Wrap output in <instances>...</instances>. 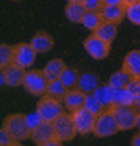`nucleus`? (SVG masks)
I'll list each match as a JSON object with an SVG mask.
<instances>
[{
  "instance_id": "f257e3e1",
  "label": "nucleus",
  "mask_w": 140,
  "mask_h": 146,
  "mask_svg": "<svg viewBox=\"0 0 140 146\" xmlns=\"http://www.w3.org/2000/svg\"><path fill=\"white\" fill-rule=\"evenodd\" d=\"M2 127H5L11 135L15 137L19 141H24V140H29L32 135V129L29 127L26 119V114L22 113H11L2 122Z\"/></svg>"
},
{
  "instance_id": "f03ea898",
  "label": "nucleus",
  "mask_w": 140,
  "mask_h": 146,
  "mask_svg": "<svg viewBox=\"0 0 140 146\" xmlns=\"http://www.w3.org/2000/svg\"><path fill=\"white\" fill-rule=\"evenodd\" d=\"M108 110L113 114L119 130H131V129L137 127L139 110L134 105H113Z\"/></svg>"
},
{
  "instance_id": "7ed1b4c3",
  "label": "nucleus",
  "mask_w": 140,
  "mask_h": 146,
  "mask_svg": "<svg viewBox=\"0 0 140 146\" xmlns=\"http://www.w3.org/2000/svg\"><path fill=\"white\" fill-rule=\"evenodd\" d=\"M49 80L46 78L43 68L41 70H29L26 72V76L22 81V88L26 89L29 94L33 97H41L46 94V88H48Z\"/></svg>"
},
{
  "instance_id": "20e7f679",
  "label": "nucleus",
  "mask_w": 140,
  "mask_h": 146,
  "mask_svg": "<svg viewBox=\"0 0 140 146\" xmlns=\"http://www.w3.org/2000/svg\"><path fill=\"white\" fill-rule=\"evenodd\" d=\"M118 132H119V127L110 110H103L100 114H97L94 130H92V135L96 138H108V137L116 135Z\"/></svg>"
},
{
  "instance_id": "39448f33",
  "label": "nucleus",
  "mask_w": 140,
  "mask_h": 146,
  "mask_svg": "<svg viewBox=\"0 0 140 146\" xmlns=\"http://www.w3.org/2000/svg\"><path fill=\"white\" fill-rule=\"evenodd\" d=\"M35 110L43 117V121L53 122L61 113H64V103H62V100H57L54 97H51V95L45 94L37 102V108Z\"/></svg>"
},
{
  "instance_id": "423d86ee",
  "label": "nucleus",
  "mask_w": 140,
  "mask_h": 146,
  "mask_svg": "<svg viewBox=\"0 0 140 146\" xmlns=\"http://www.w3.org/2000/svg\"><path fill=\"white\" fill-rule=\"evenodd\" d=\"M83 48H85V51L94 60H103V59H107L108 54H110L111 43L103 41L100 36H97L94 32H91V35L86 36L85 40H83Z\"/></svg>"
},
{
  "instance_id": "0eeeda50",
  "label": "nucleus",
  "mask_w": 140,
  "mask_h": 146,
  "mask_svg": "<svg viewBox=\"0 0 140 146\" xmlns=\"http://www.w3.org/2000/svg\"><path fill=\"white\" fill-rule=\"evenodd\" d=\"M53 125H54V133L57 138H61L62 141H72L75 137L78 135L77 129L73 124V117L72 113H61L59 116L53 121Z\"/></svg>"
},
{
  "instance_id": "6e6552de",
  "label": "nucleus",
  "mask_w": 140,
  "mask_h": 146,
  "mask_svg": "<svg viewBox=\"0 0 140 146\" xmlns=\"http://www.w3.org/2000/svg\"><path fill=\"white\" fill-rule=\"evenodd\" d=\"M72 117H73V124H75L78 135H81V137L91 135L92 130H94L97 114L91 113L89 110H86L83 106V108H78L75 111H72Z\"/></svg>"
},
{
  "instance_id": "1a4fd4ad",
  "label": "nucleus",
  "mask_w": 140,
  "mask_h": 146,
  "mask_svg": "<svg viewBox=\"0 0 140 146\" xmlns=\"http://www.w3.org/2000/svg\"><path fill=\"white\" fill-rule=\"evenodd\" d=\"M13 49H15V56H13V62L21 65L22 68H30V67L35 64V59H37L38 52L33 49V46L30 43H18L13 44Z\"/></svg>"
},
{
  "instance_id": "9d476101",
  "label": "nucleus",
  "mask_w": 140,
  "mask_h": 146,
  "mask_svg": "<svg viewBox=\"0 0 140 146\" xmlns=\"http://www.w3.org/2000/svg\"><path fill=\"white\" fill-rule=\"evenodd\" d=\"M0 72L5 75V81H7L8 88L22 86V81H24V76H26V68H22L21 65L13 62L5 68H0Z\"/></svg>"
},
{
  "instance_id": "9b49d317",
  "label": "nucleus",
  "mask_w": 140,
  "mask_h": 146,
  "mask_svg": "<svg viewBox=\"0 0 140 146\" xmlns=\"http://www.w3.org/2000/svg\"><path fill=\"white\" fill-rule=\"evenodd\" d=\"M53 137H56L53 122H49V121H43L37 129H33V130H32L30 140H32L37 146H45V145H46V141L51 140Z\"/></svg>"
},
{
  "instance_id": "f8f14e48",
  "label": "nucleus",
  "mask_w": 140,
  "mask_h": 146,
  "mask_svg": "<svg viewBox=\"0 0 140 146\" xmlns=\"http://www.w3.org/2000/svg\"><path fill=\"white\" fill-rule=\"evenodd\" d=\"M30 44L33 46V49H35L38 54H45V52H49L53 48H54V38H53L48 32L38 30V32L32 36Z\"/></svg>"
},
{
  "instance_id": "ddd939ff",
  "label": "nucleus",
  "mask_w": 140,
  "mask_h": 146,
  "mask_svg": "<svg viewBox=\"0 0 140 146\" xmlns=\"http://www.w3.org/2000/svg\"><path fill=\"white\" fill-rule=\"evenodd\" d=\"M102 19L105 22H113V24H121L126 18V7L124 5H103L100 10Z\"/></svg>"
},
{
  "instance_id": "4468645a",
  "label": "nucleus",
  "mask_w": 140,
  "mask_h": 146,
  "mask_svg": "<svg viewBox=\"0 0 140 146\" xmlns=\"http://www.w3.org/2000/svg\"><path fill=\"white\" fill-rule=\"evenodd\" d=\"M85 99H86V94L80 89H69L65 94V97L62 99V103H64V108L67 111H75L78 108H83L85 106Z\"/></svg>"
},
{
  "instance_id": "2eb2a0df",
  "label": "nucleus",
  "mask_w": 140,
  "mask_h": 146,
  "mask_svg": "<svg viewBox=\"0 0 140 146\" xmlns=\"http://www.w3.org/2000/svg\"><path fill=\"white\" fill-rule=\"evenodd\" d=\"M100 84H102V83H100L99 75H96V73H92V72H85V73H81V75H80L77 89L83 91L85 94H92V92L96 91Z\"/></svg>"
},
{
  "instance_id": "dca6fc26",
  "label": "nucleus",
  "mask_w": 140,
  "mask_h": 146,
  "mask_svg": "<svg viewBox=\"0 0 140 146\" xmlns=\"http://www.w3.org/2000/svg\"><path fill=\"white\" fill-rule=\"evenodd\" d=\"M86 8L83 5V2H67L65 8H64V13H65V18L69 19L72 24H81L83 18H85Z\"/></svg>"
},
{
  "instance_id": "f3484780",
  "label": "nucleus",
  "mask_w": 140,
  "mask_h": 146,
  "mask_svg": "<svg viewBox=\"0 0 140 146\" xmlns=\"http://www.w3.org/2000/svg\"><path fill=\"white\" fill-rule=\"evenodd\" d=\"M123 68L129 72L134 78H140V49H132L123 59Z\"/></svg>"
},
{
  "instance_id": "a211bd4d",
  "label": "nucleus",
  "mask_w": 140,
  "mask_h": 146,
  "mask_svg": "<svg viewBox=\"0 0 140 146\" xmlns=\"http://www.w3.org/2000/svg\"><path fill=\"white\" fill-rule=\"evenodd\" d=\"M113 91L115 88L111 84H100L99 88L94 91V95H96V99L102 103V106L105 110H108L110 106H113Z\"/></svg>"
},
{
  "instance_id": "6ab92c4d",
  "label": "nucleus",
  "mask_w": 140,
  "mask_h": 146,
  "mask_svg": "<svg viewBox=\"0 0 140 146\" xmlns=\"http://www.w3.org/2000/svg\"><path fill=\"white\" fill-rule=\"evenodd\" d=\"M116 27H118V24L103 21L102 24L94 30V33H96L97 36H100L103 41H107V43H113L115 38H116V35H118V29H116Z\"/></svg>"
},
{
  "instance_id": "aec40b11",
  "label": "nucleus",
  "mask_w": 140,
  "mask_h": 146,
  "mask_svg": "<svg viewBox=\"0 0 140 146\" xmlns=\"http://www.w3.org/2000/svg\"><path fill=\"white\" fill-rule=\"evenodd\" d=\"M65 62H64L62 59H51L49 62H46V65L43 67V72L46 75L49 81L51 80H59L61 75H62L64 68H65Z\"/></svg>"
},
{
  "instance_id": "412c9836",
  "label": "nucleus",
  "mask_w": 140,
  "mask_h": 146,
  "mask_svg": "<svg viewBox=\"0 0 140 146\" xmlns=\"http://www.w3.org/2000/svg\"><path fill=\"white\" fill-rule=\"evenodd\" d=\"M132 75L129 72H126L124 68H119L116 70L115 73H111V76L108 78V84H111L113 88H127L129 83L132 81Z\"/></svg>"
},
{
  "instance_id": "4be33fe9",
  "label": "nucleus",
  "mask_w": 140,
  "mask_h": 146,
  "mask_svg": "<svg viewBox=\"0 0 140 146\" xmlns=\"http://www.w3.org/2000/svg\"><path fill=\"white\" fill-rule=\"evenodd\" d=\"M80 75L81 73L78 72L77 67H69L67 65L65 68H64V72H62V75H61L59 80L62 81V84L67 89H75L77 84H78V80H80Z\"/></svg>"
},
{
  "instance_id": "5701e85b",
  "label": "nucleus",
  "mask_w": 140,
  "mask_h": 146,
  "mask_svg": "<svg viewBox=\"0 0 140 146\" xmlns=\"http://www.w3.org/2000/svg\"><path fill=\"white\" fill-rule=\"evenodd\" d=\"M135 95L127 88H115L113 91V105H134Z\"/></svg>"
},
{
  "instance_id": "b1692460",
  "label": "nucleus",
  "mask_w": 140,
  "mask_h": 146,
  "mask_svg": "<svg viewBox=\"0 0 140 146\" xmlns=\"http://www.w3.org/2000/svg\"><path fill=\"white\" fill-rule=\"evenodd\" d=\"M102 22H103V19H102L100 11H86L85 18H83V21H81V24H83V27L88 29L89 32H94Z\"/></svg>"
},
{
  "instance_id": "393cba45",
  "label": "nucleus",
  "mask_w": 140,
  "mask_h": 146,
  "mask_svg": "<svg viewBox=\"0 0 140 146\" xmlns=\"http://www.w3.org/2000/svg\"><path fill=\"white\" fill-rule=\"evenodd\" d=\"M67 91H69V89L64 86L61 80H51L48 83V88H46V94L54 97V99H57V100H62L64 97H65Z\"/></svg>"
},
{
  "instance_id": "a878e982",
  "label": "nucleus",
  "mask_w": 140,
  "mask_h": 146,
  "mask_svg": "<svg viewBox=\"0 0 140 146\" xmlns=\"http://www.w3.org/2000/svg\"><path fill=\"white\" fill-rule=\"evenodd\" d=\"M13 56H15V49L11 44H0V68H5L10 64H13Z\"/></svg>"
},
{
  "instance_id": "bb28decb",
  "label": "nucleus",
  "mask_w": 140,
  "mask_h": 146,
  "mask_svg": "<svg viewBox=\"0 0 140 146\" xmlns=\"http://www.w3.org/2000/svg\"><path fill=\"white\" fill-rule=\"evenodd\" d=\"M126 18L129 19L132 24L140 26V0L126 7Z\"/></svg>"
},
{
  "instance_id": "cd10ccee",
  "label": "nucleus",
  "mask_w": 140,
  "mask_h": 146,
  "mask_svg": "<svg viewBox=\"0 0 140 146\" xmlns=\"http://www.w3.org/2000/svg\"><path fill=\"white\" fill-rule=\"evenodd\" d=\"M85 108L86 110H89L91 113H94V114H100L103 111V106H102V103L99 102V100L96 99V95H94V92L92 94H86V99H85Z\"/></svg>"
},
{
  "instance_id": "c85d7f7f",
  "label": "nucleus",
  "mask_w": 140,
  "mask_h": 146,
  "mask_svg": "<svg viewBox=\"0 0 140 146\" xmlns=\"http://www.w3.org/2000/svg\"><path fill=\"white\" fill-rule=\"evenodd\" d=\"M19 140H16L5 127L0 129V145L2 146H19Z\"/></svg>"
},
{
  "instance_id": "c756f323",
  "label": "nucleus",
  "mask_w": 140,
  "mask_h": 146,
  "mask_svg": "<svg viewBox=\"0 0 140 146\" xmlns=\"http://www.w3.org/2000/svg\"><path fill=\"white\" fill-rule=\"evenodd\" d=\"M26 119H27V124H29V127L32 129V130H33V129H37L38 125H40L41 122H43V117H41L40 114H38L37 110H35L33 113L26 114Z\"/></svg>"
},
{
  "instance_id": "7c9ffc66",
  "label": "nucleus",
  "mask_w": 140,
  "mask_h": 146,
  "mask_svg": "<svg viewBox=\"0 0 140 146\" xmlns=\"http://www.w3.org/2000/svg\"><path fill=\"white\" fill-rule=\"evenodd\" d=\"M83 5L88 11H100L103 3V0H83Z\"/></svg>"
},
{
  "instance_id": "2f4dec72",
  "label": "nucleus",
  "mask_w": 140,
  "mask_h": 146,
  "mask_svg": "<svg viewBox=\"0 0 140 146\" xmlns=\"http://www.w3.org/2000/svg\"><path fill=\"white\" fill-rule=\"evenodd\" d=\"M127 89H129V91L132 92L134 95L140 94V78H132V81L129 83Z\"/></svg>"
},
{
  "instance_id": "473e14b6",
  "label": "nucleus",
  "mask_w": 140,
  "mask_h": 146,
  "mask_svg": "<svg viewBox=\"0 0 140 146\" xmlns=\"http://www.w3.org/2000/svg\"><path fill=\"white\" fill-rule=\"evenodd\" d=\"M131 146H140V132L131 138Z\"/></svg>"
},
{
  "instance_id": "72a5a7b5",
  "label": "nucleus",
  "mask_w": 140,
  "mask_h": 146,
  "mask_svg": "<svg viewBox=\"0 0 140 146\" xmlns=\"http://www.w3.org/2000/svg\"><path fill=\"white\" fill-rule=\"evenodd\" d=\"M103 3H107V5H123V0H103Z\"/></svg>"
},
{
  "instance_id": "f704fd0d",
  "label": "nucleus",
  "mask_w": 140,
  "mask_h": 146,
  "mask_svg": "<svg viewBox=\"0 0 140 146\" xmlns=\"http://www.w3.org/2000/svg\"><path fill=\"white\" fill-rule=\"evenodd\" d=\"M134 106H135V108L140 111V94L135 95V99H134Z\"/></svg>"
},
{
  "instance_id": "c9c22d12",
  "label": "nucleus",
  "mask_w": 140,
  "mask_h": 146,
  "mask_svg": "<svg viewBox=\"0 0 140 146\" xmlns=\"http://www.w3.org/2000/svg\"><path fill=\"white\" fill-rule=\"evenodd\" d=\"M0 84H2V88H5L7 86V81H5V75L2 72H0Z\"/></svg>"
},
{
  "instance_id": "e433bc0d",
  "label": "nucleus",
  "mask_w": 140,
  "mask_h": 146,
  "mask_svg": "<svg viewBox=\"0 0 140 146\" xmlns=\"http://www.w3.org/2000/svg\"><path fill=\"white\" fill-rule=\"evenodd\" d=\"M134 2H137V0H123V5H124V7H127V5L134 3Z\"/></svg>"
},
{
  "instance_id": "4c0bfd02",
  "label": "nucleus",
  "mask_w": 140,
  "mask_h": 146,
  "mask_svg": "<svg viewBox=\"0 0 140 146\" xmlns=\"http://www.w3.org/2000/svg\"><path fill=\"white\" fill-rule=\"evenodd\" d=\"M137 129L140 130V111H139V117H137Z\"/></svg>"
},
{
  "instance_id": "58836bf2",
  "label": "nucleus",
  "mask_w": 140,
  "mask_h": 146,
  "mask_svg": "<svg viewBox=\"0 0 140 146\" xmlns=\"http://www.w3.org/2000/svg\"><path fill=\"white\" fill-rule=\"evenodd\" d=\"M67 2H83V0H67Z\"/></svg>"
},
{
  "instance_id": "ea45409f",
  "label": "nucleus",
  "mask_w": 140,
  "mask_h": 146,
  "mask_svg": "<svg viewBox=\"0 0 140 146\" xmlns=\"http://www.w3.org/2000/svg\"><path fill=\"white\" fill-rule=\"evenodd\" d=\"M10 2H21V0H10Z\"/></svg>"
}]
</instances>
